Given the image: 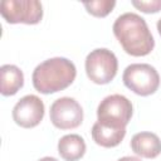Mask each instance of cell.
Instances as JSON below:
<instances>
[{"label":"cell","mask_w":161,"mask_h":161,"mask_svg":"<svg viewBox=\"0 0 161 161\" xmlns=\"http://www.w3.org/2000/svg\"><path fill=\"white\" fill-rule=\"evenodd\" d=\"M112 30L123 50L132 57L147 55L155 47V39L146 20L135 13L119 15L114 20Z\"/></svg>","instance_id":"1"},{"label":"cell","mask_w":161,"mask_h":161,"mask_svg":"<svg viewBox=\"0 0 161 161\" xmlns=\"http://www.w3.org/2000/svg\"><path fill=\"white\" fill-rule=\"evenodd\" d=\"M77 69L72 60L55 57L38 64L31 74L34 88L43 94H52L69 87L75 79Z\"/></svg>","instance_id":"2"},{"label":"cell","mask_w":161,"mask_h":161,"mask_svg":"<svg viewBox=\"0 0 161 161\" xmlns=\"http://www.w3.org/2000/svg\"><path fill=\"white\" fill-rule=\"evenodd\" d=\"M122 80L128 89L142 97L153 94L160 86V75L156 68L147 63L127 65L123 70Z\"/></svg>","instance_id":"3"},{"label":"cell","mask_w":161,"mask_h":161,"mask_svg":"<svg viewBox=\"0 0 161 161\" xmlns=\"http://www.w3.org/2000/svg\"><path fill=\"white\" fill-rule=\"evenodd\" d=\"M118 60L107 48H97L86 58L87 77L96 84H107L117 74Z\"/></svg>","instance_id":"4"},{"label":"cell","mask_w":161,"mask_h":161,"mask_svg":"<svg viewBox=\"0 0 161 161\" xmlns=\"http://www.w3.org/2000/svg\"><path fill=\"white\" fill-rule=\"evenodd\" d=\"M0 14L9 24H38L43 18V5L38 0H4Z\"/></svg>","instance_id":"5"},{"label":"cell","mask_w":161,"mask_h":161,"mask_svg":"<svg viewBox=\"0 0 161 161\" xmlns=\"http://www.w3.org/2000/svg\"><path fill=\"white\" fill-rule=\"evenodd\" d=\"M133 107L131 101L122 94H111L101 101L97 108V121L127 126L131 121Z\"/></svg>","instance_id":"6"},{"label":"cell","mask_w":161,"mask_h":161,"mask_svg":"<svg viewBox=\"0 0 161 161\" xmlns=\"http://www.w3.org/2000/svg\"><path fill=\"white\" fill-rule=\"evenodd\" d=\"M49 118L59 130L77 128L83 121V109L74 98L60 97L52 103Z\"/></svg>","instance_id":"7"},{"label":"cell","mask_w":161,"mask_h":161,"mask_svg":"<svg viewBox=\"0 0 161 161\" xmlns=\"http://www.w3.org/2000/svg\"><path fill=\"white\" fill-rule=\"evenodd\" d=\"M44 117V103L35 94L21 97L13 108V119L23 128L38 126Z\"/></svg>","instance_id":"8"},{"label":"cell","mask_w":161,"mask_h":161,"mask_svg":"<svg viewBox=\"0 0 161 161\" xmlns=\"http://www.w3.org/2000/svg\"><path fill=\"white\" fill-rule=\"evenodd\" d=\"M93 141L102 147H116L126 136V127L111 122L97 121L91 130Z\"/></svg>","instance_id":"9"},{"label":"cell","mask_w":161,"mask_h":161,"mask_svg":"<svg viewBox=\"0 0 161 161\" xmlns=\"http://www.w3.org/2000/svg\"><path fill=\"white\" fill-rule=\"evenodd\" d=\"M132 151L146 158H155L161 153V140L152 132H138L131 138Z\"/></svg>","instance_id":"10"},{"label":"cell","mask_w":161,"mask_h":161,"mask_svg":"<svg viewBox=\"0 0 161 161\" xmlns=\"http://www.w3.org/2000/svg\"><path fill=\"white\" fill-rule=\"evenodd\" d=\"M24 86L23 70L14 64H4L0 68V92L3 96H14Z\"/></svg>","instance_id":"11"},{"label":"cell","mask_w":161,"mask_h":161,"mask_svg":"<svg viewBox=\"0 0 161 161\" xmlns=\"http://www.w3.org/2000/svg\"><path fill=\"white\" fill-rule=\"evenodd\" d=\"M86 142L77 133L63 136L58 141V152L65 161H78L86 153Z\"/></svg>","instance_id":"12"},{"label":"cell","mask_w":161,"mask_h":161,"mask_svg":"<svg viewBox=\"0 0 161 161\" xmlns=\"http://www.w3.org/2000/svg\"><path fill=\"white\" fill-rule=\"evenodd\" d=\"M84 8L89 14L97 18H104L107 16L113 8L116 6L114 0H96V1H86L83 3Z\"/></svg>","instance_id":"13"},{"label":"cell","mask_w":161,"mask_h":161,"mask_svg":"<svg viewBox=\"0 0 161 161\" xmlns=\"http://www.w3.org/2000/svg\"><path fill=\"white\" fill-rule=\"evenodd\" d=\"M132 5L141 10L142 13L151 14V13H157L161 10V0H141V1H132Z\"/></svg>","instance_id":"14"},{"label":"cell","mask_w":161,"mask_h":161,"mask_svg":"<svg viewBox=\"0 0 161 161\" xmlns=\"http://www.w3.org/2000/svg\"><path fill=\"white\" fill-rule=\"evenodd\" d=\"M117 161H141V158L135 157V156H125V157L118 158Z\"/></svg>","instance_id":"15"},{"label":"cell","mask_w":161,"mask_h":161,"mask_svg":"<svg viewBox=\"0 0 161 161\" xmlns=\"http://www.w3.org/2000/svg\"><path fill=\"white\" fill-rule=\"evenodd\" d=\"M38 161H58L55 157H50V156H47V157H43V158H40V160H38Z\"/></svg>","instance_id":"16"},{"label":"cell","mask_w":161,"mask_h":161,"mask_svg":"<svg viewBox=\"0 0 161 161\" xmlns=\"http://www.w3.org/2000/svg\"><path fill=\"white\" fill-rule=\"evenodd\" d=\"M157 31L161 35V19H158V21H157Z\"/></svg>","instance_id":"17"}]
</instances>
